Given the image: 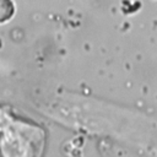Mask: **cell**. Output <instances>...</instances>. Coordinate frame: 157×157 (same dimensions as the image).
Instances as JSON below:
<instances>
[{
  "instance_id": "1",
  "label": "cell",
  "mask_w": 157,
  "mask_h": 157,
  "mask_svg": "<svg viewBox=\"0 0 157 157\" xmlns=\"http://www.w3.org/2000/svg\"><path fill=\"white\" fill-rule=\"evenodd\" d=\"M44 131L21 118L7 107H0V157H40Z\"/></svg>"
},
{
  "instance_id": "2",
  "label": "cell",
  "mask_w": 157,
  "mask_h": 157,
  "mask_svg": "<svg viewBox=\"0 0 157 157\" xmlns=\"http://www.w3.org/2000/svg\"><path fill=\"white\" fill-rule=\"evenodd\" d=\"M15 12V5L11 0H0V23L9 21Z\"/></svg>"
}]
</instances>
